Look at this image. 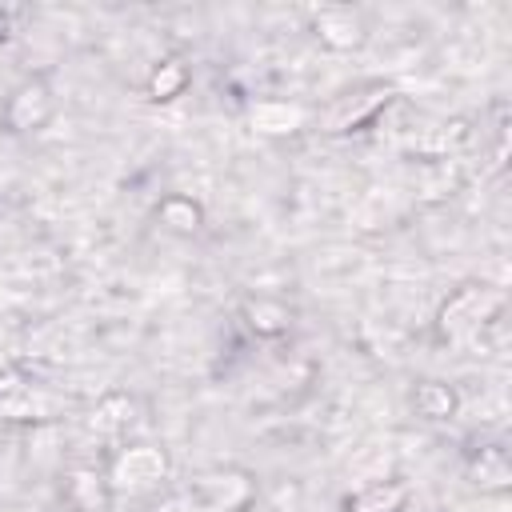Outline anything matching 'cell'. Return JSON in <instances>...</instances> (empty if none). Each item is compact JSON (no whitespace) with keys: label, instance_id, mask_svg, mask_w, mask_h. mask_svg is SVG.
<instances>
[]
</instances>
